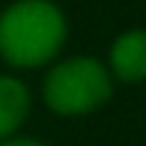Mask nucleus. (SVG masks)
I'll return each mask as SVG.
<instances>
[{"label": "nucleus", "instance_id": "nucleus-1", "mask_svg": "<svg viewBox=\"0 0 146 146\" xmlns=\"http://www.w3.org/2000/svg\"><path fill=\"white\" fill-rule=\"evenodd\" d=\"M66 23L57 6L46 0H20L0 17V54L12 66H40L57 54Z\"/></svg>", "mask_w": 146, "mask_h": 146}, {"label": "nucleus", "instance_id": "nucleus-2", "mask_svg": "<svg viewBox=\"0 0 146 146\" xmlns=\"http://www.w3.org/2000/svg\"><path fill=\"white\" fill-rule=\"evenodd\" d=\"M46 103L57 115H83L98 109L112 95L106 69L92 57H75L60 63L46 78Z\"/></svg>", "mask_w": 146, "mask_h": 146}, {"label": "nucleus", "instance_id": "nucleus-3", "mask_svg": "<svg viewBox=\"0 0 146 146\" xmlns=\"http://www.w3.org/2000/svg\"><path fill=\"white\" fill-rule=\"evenodd\" d=\"M112 69L120 80H143L146 78V32L135 29L117 37L112 46Z\"/></svg>", "mask_w": 146, "mask_h": 146}, {"label": "nucleus", "instance_id": "nucleus-4", "mask_svg": "<svg viewBox=\"0 0 146 146\" xmlns=\"http://www.w3.org/2000/svg\"><path fill=\"white\" fill-rule=\"evenodd\" d=\"M29 112V92L15 78H0V140L9 137Z\"/></svg>", "mask_w": 146, "mask_h": 146}, {"label": "nucleus", "instance_id": "nucleus-5", "mask_svg": "<svg viewBox=\"0 0 146 146\" xmlns=\"http://www.w3.org/2000/svg\"><path fill=\"white\" fill-rule=\"evenodd\" d=\"M0 146H43L37 140H29V137H17V140H3Z\"/></svg>", "mask_w": 146, "mask_h": 146}]
</instances>
